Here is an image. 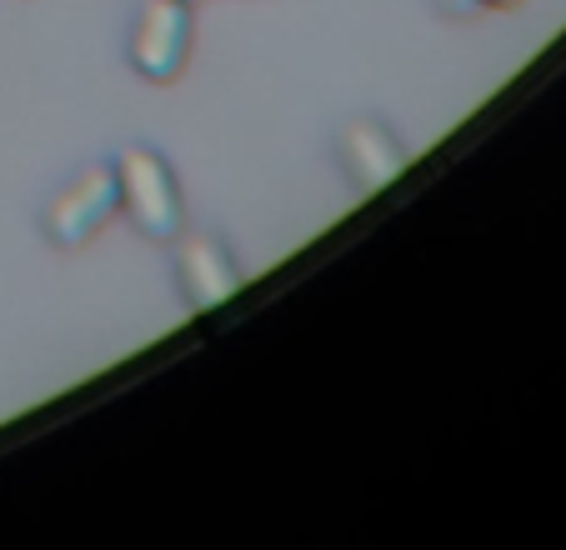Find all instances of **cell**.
I'll return each mask as SVG.
<instances>
[{
    "label": "cell",
    "mask_w": 566,
    "mask_h": 550,
    "mask_svg": "<svg viewBox=\"0 0 566 550\" xmlns=\"http://www.w3.org/2000/svg\"><path fill=\"white\" fill-rule=\"evenodd\" d=\"M176 275H181L186 306L191 310H216L241 290V265L226 251L221 235H186L181 255H176Z\"/></svg>",
    "instance_id": "277c9868"
},
{
    "label": "cell",
    "mask_w": 566,
    "mask_h": 550,
    "mask_svg": "<svg viewBox=\"0 0 566 550\" xmlns=\"http://www.w3.org/2000/svg\"><path fill=\"white\" fill-rule=\"evenodd\" d=\"M120 205V186H116V166H86L81 176L45 205V241L55 245H86L101 225L116 215Z\"/></svg>",
    "instance_id": "7a4b0ae2"
},
{
    "label": "cell",
    "mask_w": 566,
    "mask_h": 550,
    "mask_svg": "<svg viewBox=\"0 0 566 550\" xmlns=\"http://www.w3.org/2000/svg\"><path fill=\"white\" fill-rule=\"evenodd\" d=\"M186 6H191V0H186Z\"/></svg>",
    "instance_id": "52a82bcc"
},
{
    "label": "cell",
    "mask_w": 566,
    "mask_h": 550,
    "mask_svg": "<svg viewBox=\"0 0 566 550\" xmlns=\"http://www.w3.org/2000/svg\"><path fill=\"white\" fill-rule=\"evenodd\" d=\"M116 186H120V205L136 221L140 235L150 241H176L186 231V201L176 186V170L146 146L120 150L116 160Z\"/></svg>",
    "instance_id": "6da1fadb"
},
{
    "label": "cell",
    "mask_w": 566,
    "mask_h": 550,
    "mask_svg": "<svg viewBox=\"0 0 566 550\" xmlns=\"http://www.w3.org/2000/svg\"><path fill=\"white\" fill-rule=\"evenodd\" d=\"M191 51V6L186 0H146L130 35V65L146 81H176Z\"/></svg>",
    "instance_id": "3957f363"
},
{
    "label": "cell",
    "mask_w": 566,
    "mask_h": 550,
    "mask_svg": "<svg viewBox=\"0 0 566 550\" xmlns=\"http://www.w3.org/2000/svg\"><path fill=\"white\" fill-rule=\"evenodd\" d=\"M467 6H486V11H506V6H516V0H467Z\"/></svg>",
    "instance_id": "8992f818"
},
{
    "label": "cell",
    "mask_w": 566,
    "mask_h": 550,
    "mask_svg": "<svg viewBox=\"0 0 566 550\" xmlns=\"http://www.w3.org/2000/svg\"><path fill=\"white\" fill-rule=\"evenodd\" d=\"M342 166L352 176L356 191H381L386 180L401 176L407 166V146L396 140V130L386 120H352L342 130Z\"/></svg>",
    "instance_id": "5b68a950"
}]
</instances>
